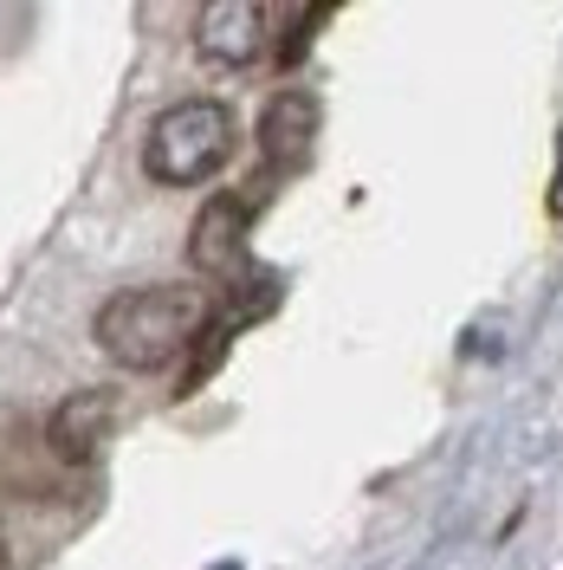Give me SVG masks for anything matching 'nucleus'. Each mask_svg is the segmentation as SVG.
<instances>
[{"label":"nucleus","mask_w":563,"mask_h":570,"mask_svg":"<svg viewBox=\"0 0 563 570\" xmlns=\"http://www.w3.org/2000/svg\"><path fill=\"white\" fill-rule=\"evenodd\" d=\"M214 318V292L195 279H169V285H130L110 292L91 318V337L110 363L124 370H162L176 356L195 351V337Z\"/></svg>","instance_id":"nucleus-1"},{"label":"nucleus","mask_w":563,"mask_h":570,"mask_svg":"<svg viewBox=\"0 0 563 570\" xmlns=\"http://www.w3.org/2000/svg\"><path fill=\"white\" fill-rule=\"evenodd\" d=\"M234 110L220 98H181V105L156 110L149 117V137H142V169L162 181V188H195L214 169L234 163Z\"/></svg>","instance_id":"nucleus-2"},{"label":"nucleus","mask_w":563,"mask_h":570,"mask_svg":"<svg viewBox=\"0 0 563 570\" xmlns=\"http://www.w3.org/2000/svg\"><path fill=\"white\" fill-rule=\"evenodd\" d=\"M253 214H259V208L247 202V188H220V195L201 202L195 227H188V259L208 273V292H214V285H227V292L253 285V259H247Z\"/></svg>","instance_id":"nucleus-3"},{"label":"nucleus","mask_w":563,"mask_h":570,"mask_svg":"<svg viewBox=\"0 0 563 570\" xmlns=\"http://www.w3.org/2000/svg\"><path fill=\"white\" fill-rule=\"evenodd\" d=\"M312 149H317V98L312 91H279V98H266V110H259V169H266V181L247 188L253 208H266V188H273V181L305 176V169H312Z\"/></svg>","instance_id":"nucleus-4"},{"label":"nucleus","mask_w":563,"mask_h":570,"mask_svg":"<svg viewBox=\"0 0 563 570\" xmlns=\"http://www.w3.org/2000/svg\"><path fill=\"white\" fill-rule=\"evenodd\" d=\"M266 46H273V7H259V0H208L195 13V52L208 66L240 71L266 59Z\"/></svg>","instance_id":"nucleus-5"},{"label":"nucleus","mask_w":563,"mask_h":570,"mask_svg":"<svg viewBox=\"0 0 563 570\" xmlns=\"http://www.w3.org/2000/svg\"><path fill=\"white\" fill-rule=\"evenodd\" d=\"M110 428H117V395L110 390H71L66 402L52 409L46 441H52V454L66 466H85V461H98V448L110 441Z\"/></svg>","instance_id":"nucleus-6"},{"label":"nucleus","mask_w":563,"mask_h":570,"mask_svg":"<svg viewBox=\"0 0 563 570\" xmlns=\"http://www.w3.org/2000/svg\"><path fill=\"white\" fill-rule=\"evenodd\" d=\"M324 20H330V7H273V52L266 59L273 66H298Z\"/></svg>","instance_id":"nucleus-7"},{"label":"nucleus","mask_w":563,"mask_h":570,"mask_svg":"<svg viewBox=\"0 0 563 570\" xmlns=\"http://www.w3.org/2000/svg\"><path fill=\"white\" fill-rule=\"evenodd\" d=\"M544 208H551V220H563V137H557V169H551V188H544Z\"/></svg>","instance_id":"nucleus-8"},{"label":"nucleus","mask_w":563,"mask_h":570,"mask_svg":"<svg viewBox=\"0 0 563 570\" xmlns=\"http://www.w3.org/2000/svg\"><path fill=\"white\" fill-rule=\"evenodd\" d=\"M214 570H240V564H234V558H227V564H214Z\"/></svg>","instance_id":"nucleus-9"}]
</instances>
